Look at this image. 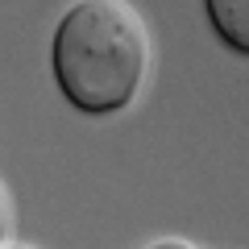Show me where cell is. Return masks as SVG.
<instances>
[{"instance_id": "7a4b0ae2", "label": "cell", "mask_w": 249, "mask_h": 249, "mask_svg": "<svg viewBox=\"0 0 249 249\" xmlns=\"http://www.w3.org/2000/svg\"><path fill=\"white\" fill-rule=\"evenodd\" d=\"M212 29L220 34L224 46L249 54V0H204Z\"/></svg>"}, {"instance_id": "277c9868", "label": "cell", "mask_w": 249, "mask_h": 249, "mask_svg": "<svg viewBox=\"0 0 249 249\" xmlns=\"http://www.w3.org/2000/svg\"><path fill=\"white\" fill-rule=\"evenodd\" d=\"M150 249H196L191 241H158V245H150Z\"/></svg>"}, {"instance_id": "3957f363", "label": "cell", "mask_w": 249, "mask_h": 249, "mask_svg": "<svg viewBox=\"0 0 249 249\" xmlns=\"http://www.w3.org/2000/svg\"><path fill=\"white\" fill-rule=\"evenodd\" d=\"M9 232V204H4V191H0V241Z\"/></svg>"}, {"instance_id": "6da1fadb", "label": "cell", "mask_w": 249, "mask_h": 249, "mask_svg": "<svg viewBox=\"0 0 249 249\" xmlns=\"http://www.w3.org/2000/svg\"><path fill=\"white\" fill-rule=\"evenodd\" d=\"M150 71V34L124 0H75L54 34V79L83 112H121Z\"/></svg>"}, {"instance_id": "5b68a950", "label": "cell", "mask_w": 249, "mask_h": 249, "mask_svg": "<svg viewBox=\"0 0 249 249\" xmlns=\"http://www.w3.org/2000/svg\"><path fill=\"white\" fill-rule=\"evenodd\" d=\"M0 249H34V245H17V241H0Z\"/></svg>"}]
</instances>
